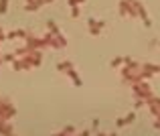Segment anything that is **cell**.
Segmentation results:
<instances>
[{
    "mask_svg": "<svg viewBox=\"0 0 160 136\" xmlns=\"http://www.w3.org/2000/svg\"><path fill=\"white\" fill-rule=\"evenodd\" d=\"M10 116H14V108H12L8 102H2V104H0V118H2V120H8Z\"/></svg>",
    "mask_w": 160,
    "mask_h": 136,
    "instance_id": "cell-1",
    "label": "cell"
},
{
    "mask_svg": "<svg viewBox=\"0 0 160 136\" xmlns=\"http://www.w3.org/2000/svg\"><path fill=\"white\" fill-rule=\"evenodd\" d=\"M57 69L59 71H67V73H69V71H71V63L69 61H63V63H59V65H57Z\"/></svg>",
    "mask_w": 160,
    "mask_h": 136,
    "instance_id": "cell-2",
    "label": "cell"
},
{
    "mask_svg": "<svg viewBox=\"0 0 160 136\" xmlns=\"http://www.w3.org/2000/svg\"><path fill=\"white\" fill-rule=\"evenodd\" d=\"M41 4H43V2H27V6H24V8H27V10H37Z\"/></svg>",
    "mask_w": 160,
    "mask_h": 136,
    "instance_id": "cell-3",
    "label": "cell"
},
{
    "mask_svg": "<svg viewBox=\"0 0 160 136\" xmlns=\"http://www.w3.org/2000/svg\"><path fill=\"white\" fill-rule=\"evenodd\" d=\"M8 8V0H0V14H4Z\"/></svg>",
    "mask_w": 160,
    "mask_h": 136,
    "instance_id": "cell-4",
    "label": "cell"
},
{
    "mask_svg": "<svg viewBox=\"0 0 160 136\" xmlns=\"http://www.w3.org/2000/svg\"><path fill=\"white\" fill-rule=\"evenodd\" d=\"M2 59H4V61H14V55H12V53H6V55H2Z\"/></svg>",
    "mask_w": 160,
    "mask_h": 136,
    "instance_id": "cell-5",
    "label": "cell"
},
{
    "mask_svg": "<svg viewBox=\"0 0 160 136\" xmlns=\"http://www.w3.org/2000/svg\"><path fill=\"white\" fill-rule=\"evenodd\" d=\"M69 2H71V4H75V2H83V0H69Z\"/></svg>",
    "mask_w": 160,
    "mask_h": 136,
    "instance_id": "cell-6",
    "label": "cell"
},
{
    "mask_svg": "<svg viewBox=\"0 0 160 136\" xmlns=\"http://www.w3.org/2000/svg\"><path fill=\"white\" fill-rule=\"evenodd\" d=\"M4 37H6V35H2V29H0V39H4Z\"/></svg>",
    "mask_w": 160,
    "mask_h": 136,
    "instance_id": "cell-7",
    "label": "cell"
},
{
    "mask_svg": "<svg viewBox=\"0 0 160 136\" xmlns=\"http://www.w3.org/2000/svg\"><path fill=\"white\" fill-rule=\"evenodd\" d=\"M2 61H4V59H2V57H0V65H2Z\"/></svg>",
    "mask_w": 160,
    "mask_h": 136,
    "instance_id": "cell-8",
    "label": "cell"
},
{
    "mask_svg": "<svg viewBox=\"0 0 160 136\" xmlns=\"http://www.w3.org/2000/svg\"><path fill=\"white\" fill-rule=\"evenodd\" d=\"M45 2H53V0H45Z\"/></svg>",
    "mask_w": 160,
    "mask_h": 136,
    "instance_id": "cell-9",
    "label": "cell"
}]
</instances>
